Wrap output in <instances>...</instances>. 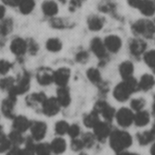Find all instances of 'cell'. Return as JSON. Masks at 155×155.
Masks as SVG:
<instances>
[{"mask_svg":"<svg viewBox=\"0 0 155 155\" xmlns=\"http://www.w3.org/2000/svg\"><path fill=\"white\" fill-rule=\"evenodd\" d=\"M53 76H54V72L51 69L43 67L38 70L36 74V80L39 84L45 86V85H49L54 82Z\"/></svg>","mask_w":155,"mask_h":155,"instance_id":"obj_14","label":"cell"},{"mask_svg":"<svg viewBox=\"0 0 155 155\" xmlns=\"http://www.w3.org/2000/svg\"><path fill=\"white\" fill-rule=\"evenodd\" d=\"M35 6V0H20L18 4V7L20 12L23 15H28L30 14Z\"/></svg>","mask_w":155,"mask_h":155,"instance_id":"obj_30","label":"cell"},{"mask_svg":"<svg viewBox=\"0 0 155 155\" xmlns=\"http://www.w3.org/2000/svg\"><path fill=\"white\" fill-rule=\"evenodd\" d=\"M60 104L56 99V97H49L46 98L44 104L41 106V110L43 114L46 116H54L60 111Z\"/></svg>","mask_w":155,"mask_h":155,"instance_id":"obj_7","label":"cell"},{"mask_svg":"<svg viewBox=\"0 0 155 155\" xmlns=\"http://www.w3.org/2000/svg\"><path fill=\"white\" fill-rule=\"evenodd\" d=\"M93 129H94V135L95 136L96 140L100 142H104V140L109 138L112 133L111 125L109 124L108 122L99 121Z\"/></svg>","mask_w":155,"mask_h":155,"instance_id":"obj_9","label":"cell"},{"mask_svg":"<svg viewBox=\"0 0 155 155\" xmlns=\"http://www.w3.org/2000/svg\"><path fill=\"white\" fill-rule=\"evenodd\" d=\"M80 133H81V129H80V126L78 124H71V125H69V129H68L67 134L72 139L78 138Z\"/></svg>","mask_w":155,"mask_h":155,"instance_id":"obj_41","label":"cell"},{"mask_svg":"<svg viewBox=\"0 0 155 155\" xmlns=\"http://www.w3.org/2000/svg\"><path fill=\"white\" fill-rule=\"evenodd\" d=\"M83 0H71L69 3V9L70 11H75L77 8H79L82 5Z\"/></svg>","mask_w":155,"mask_h":155,"instance_id":"obj_47","label":"cell"},{"mask_svg":"<svg viewBox=\"0 0 155 155\" xmlns=\"http://www.w3.org/2000/svg\"><path fill=\"white\" fill-rule=\"evenodd\" d=\"M30 133H31V137L35 141V142H40L42 141L47 132V124H45L44 122H39V121H35L31 123L30 126Z\"/></svg>","mask_w":155,"mask_h":155,"instance_id":"obj_8","label":"cell"},{"mask_svg":"<svg viewBox=\"0 0 155 155\" xmlns=\"http://www.w3.org/2000/svg\"><path fill=\"white\" fill-rule=\"evenodd\" d=\"M12 146H17L19 147L20 145H22L23 143H25V138L24 137L23 134L20 132H17L15 130H12L9 134L7 135Z\"/></svg>","mask_w":155,"mask_h":155,"instance_id":"obj_28","label":"cell"},{"mask_svg":"<svg viewBox=\"0 0 155 155\" xmlns=\"http://www.w3.org/2000/svg\"><path fill=\"white\" fill-rule=\"evenodd\" d=\"M87 25H88L89 30L93 32H97V31H100L104 27V18L98 15H91L89 16L87 20Z\"/></svg>","mask_w":155,"mask_h":155,"instance_id":"obj_22","label":"cell"},{"mask_svg":"<svg viewBox=\"0 0 155 155\" xmlns=\"http://www.w3.org/2000/svg\"><path fill=\"white\" fill-rule=\"evenodd\" d=\"M31 121L24 116V115H18V116H15L13 118V130H15L17 132H20L22 134L25 133L27 130L30 129L31 126Z\"/></svg>","mask_w":155,"mask_h":155,"instance_id":"obj_12","label":"cell"},{"mask_svg":"<svg viewBox=\"0 0 155 155\" xmlns=\"http://www.w3.org/2000/svg\"><path fill=\"white\" fill-rule=\"evenodd\" d=\"M134 71V66L133 63L130 61H124L119 66V73L124 80L133 77Z\"/></svg>","mask_w":155,"mask_h":155,"instance_id":"obj_23","label":"cell"},{"mask_svg":"<svg viewBox=\"0 0 155 155\" xmlns=\"http://www.w3.org/2000/svg\"><path fill=\"white\" fill-rule=\"evenodd\" d=\"M83 148H84V145L83 143V141L81 139L75 138V139H72L71 142V149L74 152H79L81 151Z\"/></svg>","mask_w":155,"mask_h":155,"instance_id":"obj_43","label":"cell"},{"mask_svg":"<svg viewBox=\"0 0 155 155\" xmlns=\"http://www.w3.org/2000/svg\"><path fill=\"white\" fill-rule=\"evenodd\" d=\"M150 114L147 111H139L134 114V123L135 124L136 126L139 127H143L147 125L150 123Z\"/></svg>","mask_w":155,"mask_h":155,"instance_id":"obj_26","label":"cell"},{"mask_svg":"<svg viewBox=\"0 0 155 155\" xmlns=\"http://www.w3.org/2000/svg\"><path fill=\"white\" fill-rule=\"evenodd\" d=\"M115 119L118 124L124 128L129 127L134 124V114L131 109L128 108H121L115 114Z\"/></svg>","mask_w":155,"mask_h":155,"instance_id":"obj_6","label":"cell"},{"mask_svg":"<svg viewBox=\"0 0 155 155\" xmlns=\"http://www.w3.org/2000/svg\"><path fill=\"white\" fill-rule=\"evenodd\" d=\"M5 155H22V149L17 146H12L5 153Z\"/></svg>","mask_w":155,"mask_h":155,"instance_id":"obj_48","label":"cell"},{"mask_svg":"<svg viewBox=\"0 0 155 155\" xmlns=\"http://www.w3.org/2000/svg\"><path fill=\"white\" fill-rule=\"evenodd\" d=\"M81 155H87V154H85V153H82Z\"/></svg>","mask_w":155,"mask_h":155,"instance_id":"obj_58","label":"cell"},{"mask_svg":"<svg viewBox=\"0 0 155 155\" xmlns=\"http://www.w3.org/2000/svg\"><path fill=\"white\" fill-rule=\"evenodd\" d=\"M138 90L139 86L137 80L134 77H130L115 86L114 90V97L119 102H125L134 93L137 92Z\"/></svg>","mask_w":155,"mask_h":155,"instance_id":"obj_1","label":"cell"},{"mask_svg":"<svg viewBox=\"0 0 155 155\" xmlns=\"http://www.w3.org/2000/svg\"><path fill=\"white\" fill-rule=\"evenodd\" d=\"M45 47L49 52L57 53L62 49L63 45H62V42L58 38H50L46 41Z\"/></svg>","mask_w":155,"mask_h":155,"instance_id":"obj_31","label":"cell"},{"mask_svg":"<svg viewBox=\"0 0 155 155\" xmlns=\"http://www.w3.org/2000/svg\"><path fill=\"white\" fill-rule=\"evenodd\" d=\"M42 10L46 16H54L58 13V5L53 0H45L42 5Z\"/></svg>","mask_w":155,"mask_h":155,"instance_id":"obj_25","label":"cell"},{"mask_svg":"<svg viewBox=\"0 0 155 155\" xmlns=\"http://www.w3.org/2000/svg\"><path fill=\"white\" fill-rule=\"evenodd\" d=\"M16 104V97L8 94L1 104V112L5 117L13 119L15 117V106Z\"/></svg>","mask_w":155,"mask_h":155,"instance_id":"obj_10","label":"cell"},{"mask_svg":"<svg viewBox=\"0 0 155 155\" xmlns=\"http://www.w3.org/2000/svg\"><path fill=\"white\" fill-rule=\"evenodd\" d=\"M12 68V64L6 60L0 59V74H6Z\"/></svg>","mask_w":155,"mask_h":155,"instance_id":"obj_42","label":"cell"},{"mask_svg":"<svg viewBox=\"0 0 155 155\" xmlns=\"http://www.w3.org/2000/svg\"><path fill=\"white\" fill-rule=\"evenodd\" d=\"M15 80L13 77H4L0 80V89L3 91H7L9 92L15 85Z\"/></svg>","mask_w":155,"mask_h":155,"instance_id":"obj_35","label":"cell"},{"mask_svg":"<svg viewBox=\"0 0 155 155\" xmlns=\"http://www.w3.org/2000/svg\"><path fill=\"white\" fill-rule=\"evenodd\" d=\"M56 99L61 107H67L71 103V94L70 91L66 86L59 87L57 89Z\"/></svg>","mask_w":155,"mask_h":155,"instance_id":"obj_18","label":"cell"},{"mask_svg":"<svg viewBox=\"0 0 155 155\" xmlns=\"http://www.w3.org/2000/svg\"><path fill=\"white\" fill-rule=\"evenodd\" d=\"M59 2H61V3H63V4H64L65 2H66V0H58Z\"/></svg>","mask_w":155,"mask_h":155,"instance_id":"obj_57","label":"cell"},{"mask_svg":"<svg viewBox=\"0 0 155 155\" xmlns=\"http://www.w3.org/2000/svg\"><path fill=\"white\" fill-rule=\"evenodd\" d=\"M11 147H12V144L8 137L5 134H1L0 135V153H6Z\"/></svg>","mask_w":155,"mask_h":155,"instance_id":"obj_38","label":"cell"},{"mask_svg":"<svg viewBox=\"0 0 155 155\" xmlns=\"http://www.w3.org/2000/svg\"><path fill=\"white\" fill-rule=\"evenodd\" d=\"M27 50H29L30 53L33 54H36V52L38 51V45H37V44L35 41L30 40V42L27 43Z\"/></svg>","mask_w":155,"mask_h":155,"instance_id":"obj_46","label":"cell"},{"mask_svg":"<svg viewBox=\"0 0 155 155\" xmlns=\"http://www.w3.org/2000/svg\"><path fill=\"white\" fill-rule=\"evenodd\" d=\"M13 29V21L9 18L4 19L0 23V35L3 36L7 35L9 33H11Z\"/></svg>","mask_w":155,"mask_h":155,"instance_id":"obj_34","label":"cell"},{"mask_svg":"<svg viewBox=\"0 0 155 155\" xmlns=\"http://www.w3.org/2000/svg\"><path fill=\"white\" fill-rule=\"evenodd\" d=\"M4 134V131H3V127H2V126L0 125V135H1V134Z\"/></svg>","mask_w":155,"mask_h":155,"instance_id":"obj_55","label":"cell"},{"mask_svg":"<svg viewBox=\"0 0 155 155\" xmlns=\"http://www.w3.org/2000/svg\"><path fill=\"white\" fill-rule=\"evenodd\" d=\"M127 2H128L130 6H132L134 8H138L142 0H127Z\"/></svg>","mask_w":155,"mask_h":155,"instance_id":"obj_50","label":"cell"},{"mask_svg":"<svg viewBox=\"0 0 155 155\" xmlns=\"http://www.w3.org/2000/svg\"><path fill=\"white\" fill-rule=\"evenodd\" d=\"M71 75V71L70 69L66 67H62L57 69L56 71L54 72V76L53 80L55 84H57L59 87L66 86Z\"/></svg>","mask_w":155,"mask_h":155,"instance_id":"obj_11","label":"cell"},{"mask_svg":"<svg viewBox=\"0 0 155 155\" xmlns=\"http://www.w3.org/2000/svg\"><path fill=\"white\" fill-rule=\"evenodd\" d=\"M139 10L146 16H152L155 14V2L153 0H142Z\"/></svg>","mask_w":155,"mask_h":155,"instance_id":"obj_21","label":"cell"},{"mask_svg":"<svg viewBox=\"0 0 155 155\" xmlns=\"http://www.w3.org/2000/svg\"><path fill=\"white\" fill-rule=\"evenodd\" d=\"M94 110L100 115H102L106 122H111L114 117H115V110L114 107L109 105L105 101H98L95 105Z\"/></svg>","mask_w":155,"mask_h":155,"instance_id":"obj_5","label":"cell"},{"mask_svg":"<svg viewBox=\"0 0 155 155\" xmlns=\"http://www.w3.org/2000/svg\"><path fill=\"white\" fill-rule=\"evenodd\" d=\"M143 59H144L145 64L150 68H152L153 71L155 73V50H151L145 53Z\"/></svg>","mask_w":155,"mask_h":155,"instance_id":"obj_37","label":"cell"},{"mask_svg":"<svg viewBox=\"0 0 155 155\" xmlns=\"http://www.w3.org/2000/svg\"><path fill=\"white\" fill-rule=\"evenodd\" d=\"M151 153L152 155H155V143L153 144V146L151 148Z\"/></svg>","mask_w":155,"mask_h":155,"instance_id":"obj_53","label":"cell"},{"mask_svg":"<svg viewBox=\"0 0 155 155\" xmlns=\"http://www.w3.org/2000/svg\"><path fill=\"white\" fill-rule=\"evenodd\" d=\"M137 140L141 145H148L152 143L155 140L154 133L150 130V131H145L143 133L137 134Z\"/></svg>","mask_w":155,"mask_h":155,"instance_id":"obj_27","label":"cell"},{"mask_svg":"<svg viewBox=\"0 0 155 155\" xmlns=\"http://www.w3.org/2000/svg\"><path fill=\"white\" fill-rule=\"evenodd\" d=\"M155 85V79L154 77L152 74H143L140 81L138 82V86H139V90L147 92L149 90H151Z\"/></svg>","mask_w":155,"mask_h":155,"instance_id":"obj_20","label":"cell"},{"mask_svg":"<svg viewBox=\"0 0 155 155\" xmlns=\"http://www.w3.org/2000/svg\"><path fill=\"white\" fill-rule=\"evenodd\" d=\"M46 98L47 97L44 93H34L26 97L25 102L27 105L31 107H38V106L41 107Z\"/></svg>","mask_w":155,"mask_h":155,"instance_id":"obj_19","label":"cell"},{"mask_svg":"<svg viewBox=\"0 0 155 155\" xmlns=\"http://www.w3.org/2000/svg\"><path fill=\"white\" fill-rule=\"evenodd\" d=\"M117 155H140V154L135 153H130V152H125V151H124V152L118 153Z\"/></svg>","mask_w":155,"mask_h":155,"instance_id":"obj_52","label":"cell"},{"mask_svg":"<svg viewBox=\"0 0 155 155\" xmlns=\"http://www.w3.org/2000/svg\"><path fill=\"white\" fill-rule=\"evenodd\" d=\"M30 87V75L28 73L25 72L20 78L15 82L14 87L8 92V94L17 97L18 95L25 94Z\"/></svg>","mask_w":155,"mask_h":155,"instance_id":"obj_4","label":"cell"},{"mask_svg":"<svg viewBox=\"0 0 155 155\" xmlns=\"http://www.w3.org/2000/svg\"><path fill=\"white\" fill-rule=\"evenodd\" d=\"M100 121L99 118V114L93 110L91 113L87 114L84 117V124L87 127V128H94V125Z\"/></svg>","mask_w":155,"mask_h":155,"instance_id":"obj_29","label":"cell"},{"mask_svg":"<svg viewBox=\"0 0 155 155\" xmlns=\"http://www.w3.org/2000/svg\"><path fill=\"white\" fill-rule=\"evenodd\" d=\"M5 8L4 5H0V19H2L5 16Z\"/></svg>","mask_w":155,"mask_h":155,"instance_id":"obj_51","label":"cell"},{"mask_svg":"<svg viewBox=\"0 0 155 155\" xmlns=\"http://www.w3.org/2000/svg\"><path fill=\"white\" fill-rule=\"evenodd\" d=\"M69 124L65 121H59L55 124L54 126V131L58 135H64L67 134L68 129H69Z\"/></svg>","mask_w":155,"mask_h":155,"instance_id":"obj_36","label":"cell"},{"mask_svg":"<svg viewBox=\"0 0 155 155\" xmlns=\"http://www.w3.org/2000/svg\"><path fill=\"white\" fill-rule=\"evenodd\" d=\"M81 140L83 141V143H84V147L91 148V147H93V145L94 144L96 138H95V136L94 135V134L86 133V134H84L82 136Z\"/></svg>","mask_w":155,"mask_h":155,"instance_id":"obj_39","label":"cell"},{"mask_svg":"<svg viewBox=\"0 0 155 155\" xmlns=\"http://www.w3.org/2000/svg\"><path fill=\"white\" fill-rule=\"evenodd\" d=\"M3 3L8 6H18L20 0H2Z\"/></svg>","mask_w":155,"mask_h":155,"instance_id":"obj_49","label":"cell"},{"mask_svg":"<svg viewBox=\"0 0 155 155\" xmlns=\"http://www.w3.org/2000/svg\"><path fill=\"white\" fill-rule=\"evenodd\" d=\"M50 147L52 153L55 154H62L66 150V142L64 139L58 137L52 141V143H50Z\"/></svg>","mask_w":155,"mask_h":155,"instance_id":"obj_24","label":"cell"},{"mask_svg":"<svg viewBox=\"0 0 155 155\" xmlns=\"http://www.w3.org/2000/svg\"><path fill=\"white\" fill-rule=\"evenodd\" d=\"M154 24H155V20H154Z\"/></svg>","mask_w":155,"mask_h":155,"instance_id":"obj_59","label":"cell"},{"mask_svg":"<svg viewBox=\"0 0 155 155\" xmlns=\"http://www.w3.org/2000/svg\"><path fill=\"white\" fill-rule=\"evenodd\" d=\"M111 148L118 153L125 151L133 143V138L129 133L122 130H115L111 133L109 136Z\"/></svg>","mask_w":155,"mask_h":155,"instance_id":"obj_2","label":"cell"},{"mask_svg":"<svg viewBox=\"0 0 155 155\" xmlns=\"http://www.w3.org/2000/svg\"><path fill=\"white\" fill-rule=\"evenodd\" d=\"M10 50L16 56H22L27 51V42L25 41L23 38L16 37L11 42Z\"/></svg>","mask_w":155,"mask_h":155,"instance_id":"obj_13","label":"cell"},{"mask_svg":"<svg viewBox=\"0 0 155 155\" xmlns=\"http://www.w3.org/2000/svg\"><path fill=\"white\" fill-rule=\"evenodd\" d=\"M87 78L90 82L94 84H100L102 83V76L98 69L96 68H90L86 72Z\"/></svg>","mask_w":155,"mask_h":155,"instance_id":"obj_32","label":"cell"},{"mask_svg":"<svg viewBox=\"0 0 155 155\" xmlns=\"http://www.w3.org/2000/svg\"><path fill=\"white\" fill-rule=\"evenodd\" d=\"M153 114L155 115V98L154 101H153Z\"/></svg>","mask_w":155,"mask_h":155,"instance_id":"obj_54","label":"cell"},{"mask_svg":"<svg viewBox=\"0 0 155 155\" xmlns=\"http://www.w3.org/2000/svg\"><path fill=\"white\" fill-rule=\"evenodd\" d=\"M106 50L110 51L111 53H117L122 47V40L118 35H107L104 41Z\"/></svg>","mask_w":155,"mask_h":155,"instance_id":"obj_15","label":"cell"},{"mask_svg":"<svg viewBox=\"0 0 155 155\" xmlns=\"http://www.w3.org/2000/svg\"><path fill=\"white\" fill-rule=\"evenodd\" d=\"M145 106V100L143 98H136L131 101V108L136 112L142 111Z\"/></svg>","mask_w":155,"mask_h":155,"instance_id":"obj_40","label":"cell"},{"mask_svg":"<svg viewBox=\"0 0 155 155\" xmlns=\"http://www.w3.org/2000/svg\"><path fill=\"white\" fill-rule=\"evenodd\" d=\"M132 31L137 35H143L145 38L151 39L155 35V24L150 20L141 19L133 25Z\"/></svg>","mask_w":155,"mask_h":155,"instance_id":"obj_3","label":"cell"},{"mask_svg":"<svg viewBox=\"0 0 155 155\" xmlns=\"http://www.w3.org/2000/svg\"><path fill=\"white\" fill-rule=\"evenodd\" d=\"M51 25L54 27V28H57V29H63V28H65L67 25H65V23L64 22L63 19H60V18H54L51 20Z\"/></svg>","mask_w":155,"mask_h":155,"instance_id":"obj_44","label":"cell"},{"mask_svg":"<svg viewBox=\"0 0 155 155\" xmlns=\"http://www.w3.org/2000/svg\"><path fill=\"white\" fill-rule=\"evenodd\" d=\"M91 50L92 52L100 59H104L106 57V48L104 42L96 37L94 38L91 42Z\"/></svg>","mask_w":155,"mask_h":155,"instance_id":"obj_17","label":"cell"},{"mask_svg":"<svg viewBox=\"0 0 155 155\" xmlns=\"http://www.w3.org/2000/svg\"><path fill=\"white\" fill-rule=\"evenodd\" d=\"M152 131L154 133V134H155V122H154V124H153V129H152Z\"/></svg>","mask_w":155,"mask_h":155,"instance_id":"obj_56","label":"cell"},{"mask_svg":"<svg viewBox=\"0 0 155 155\" xmlns=\"http://www.w3.org/2000/svg\"><path fill=\"white\" fill-rule=\"evenodd\" d=\"M146 47H147L146 43L143 39H140V38L133 39L129 45V49H130L131 54L136 57L142 55L145 52Z\"/></svg>","mask_w":155,"mask_h":155,"instance_id":"obj_16","label":"cell"},{"mask_svg":"<svg viewBox=\"0 0 155 155\" xmlns=\"http://www.w3.org/2000/svg\"><path fill=\"white\" fill-rule=\"evenodd\" d=\"M35 155H51L52 150H51L50 144L45 143H40L35 144Z\"/></svg>","mask_w":155,"mask_h":155,"instance_id":"obj_33","label":"cell"},{"mask_svg":"<svg viewBox=\"0 0 155 155\" xmlns=\"http://www.w3.org/2000/svg\"><path fill=\"white\" fill-rule=\"evenodd\" d=\"M88 57H89V55H88V53H87V52H85V51H81V52H79V53L75 55V60H76L78 63L84 64V63L87 62Z\"/></svg>","mask_w":155,"mask_h":155,"instance_id":"obj_45","label":"cell"}]
</instances>
